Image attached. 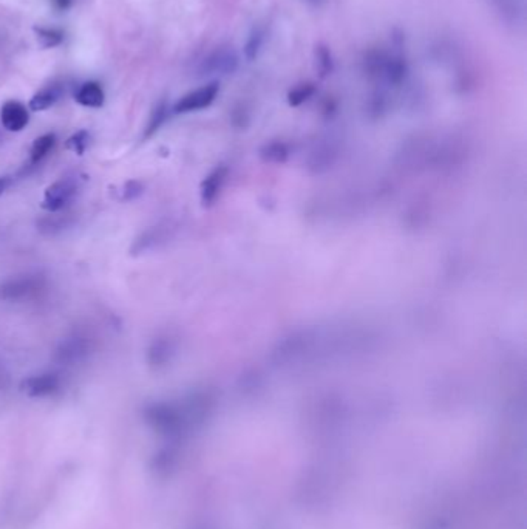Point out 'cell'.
<instances>
[{
    "mask_svg": "<svg viewBox=\"0 0 527 529\" xmlns=\"http://www.w3.org/2000/svg\"><path fill=\"white\" fill-rule=\"evenodd\" d=\"M45 287V280L39 274H24L6 279L0 283V299L6 302H19L33 297Z\"/></svg>",
    "mask_w": 527,
    "mask_h": 529,
    "instance_id": "1",
    "label": "cell"
},
{
    "mask_svg": "<svg viewBox=\"0 0 527 529\" xmlns=\"http://www.w3.org/2000/svg\"><path fill=\"white\" fill-rule=\"evenodd\" d=\"M78 189L79 183L76 180V176H64V178L55 181L45 189L42 209L50 214L60 212L73 200Z\"/></svg>",
    "mask_w": 527,
    "mask_h": 529,
    "instance_id": "2",
    "label": "cell"
},
{
    "mask_svg": "<svg viewBox=\"0 0 527 529\" xmlns=\"http://www.w3.org/2000/svg\"><path fill=\"white\" fill-rule=\"evenodd\" d=\"M240 67V58L232 47H220L200 64V74H232Z\"/></svg>",
    "mask_w": 527,
    "mask_h": 529,
    "instance_id": "3",
    "label": "cell"
},
{
    "mask_svg": "<svg viewBox=\"0 0 527 529\" xmlns=\"http://www.w3.org/2000/svg\"><path fill=\"white\" fill-rule=\"evenodd\" d=\"M218 91H220L218 82L206 84V86L182 96L180 101L173 105V112L177 115H182V113L208 109V107L215 101V98L218 96Z\"/></svg>",
    "mask_w": 527,
    "mask_h": 529,
    "instance_id": "4",
    "label": "cell"
},
{
    "mask_svg": "<svg viewBox=\"0 0 527 529\" xmlns=\"http://www.w3.org/2000/svg\"><path fill=\"white\" fill-rule=\"evenodd\" d=\"M90 351V341L82 334H72L59 344L55 351V361L62 365L81 363Z\"/></svg>",
    "mask_w": 527,
    "mask_h": 529,
    "instance_id": "5",
    "label": "cell"
},
{
    "mask_svg": "<svg viewBox=\"0 0 527 529\" xmlns=\"http://www.w3.org/2000/svg\"><path fill=\"white\" fill-rule=\"evenodd\" d=\"M0 121L8 132H20L28 126L29 115L27 107L19 101H6L0 109Z\"/></svg>",
    "mask_w": 527,
    "mask_h": 529,
    "instance_id": "6",
    "label": "cell"
},
{
    "mask_svg": "<svg viewBox=\"0 0 527 529\" xmlns=\"http://www.w3.org/2000/svg\"><path fill=\"white\" fill-rule=\"evenodd\" d=\"M60 387V378L56 373H41L36 377H29L22 384V390L29 396L42 398L58 392Z\"/></svg>",
    "mask_w": 527,
    "mask_h": 529,
    "instance_id": "7",
    "label": "cell"
},
{
    "mask_svg": "<svg viewBox=\"0 0 527 529\" xmlns=\"http://www.w3.org/2000/svg\"><path fill=\"white\" fill-rule=\"evenodd\" d=\"M493 13L506 25H518L523 20V6L519 0H487Z\"/></svg>",
    "mask_w": 527,
    "mask_h": 529,
    "instance_id": "8",
    "label": "cell"
},
{
    "mask_svg": "<svg viewBox=\"0 0 527 529\" xmlns=\"http://www.w3.org/2000/svg\"><path fill=\"white\" fill-rule=\"evenodd\" d=\"M74 101L84 107H90V109H99V107H102L105 101V95L101 84H98L95 81L82 84L78 91L74 93Z\"/></svg>",
    "mask_w": 527,
    "mask_h": 529,
    "instance_id": "9",
    "label": "cell"
},
{
    "mask_svg": "<svg viewBox=\"0 0 527 529\" xmlns=\"http://www.w3.org/2000/svg\"><path fill=\"white\" fill-rule=\"evenodd\" d=\"M62 93H64L62 87L56 86V84H53V86H48V87L39 90L32 99H29V103H28L29 110L44 112V110L50 109V107H53L59 101L60 96H62Z\"/></svg>",
    "mask_w": 527,
    "mask_h": 529,
    "instance_id": "10",
    "label": "cell"
},
{
    "mask_svg": "<svg viewBox=\"0 0 527 529\" xmlns=\"http://www.w3.org/2000/svg\"><path fill=\"white\" fill-rule=\"evenodd\" d=\"M266 28L263 25H255L251 30V33L246 39V44H244V58H246L248 63H254V60L258 58L260 53H262L265 42H266Z\"/></svg>",
    "mask_w": 527,
    "mask_h": 529,
    "instance_id": "11",
    "label": "cell"
},
{
    "mask_svg": "<svg viewBox=\"0 0 527 529\" xmlns=\"http://www.w3.org/2000/svg\"><path fill=\"white\" fill-rule=\"evenodd\" d=\"M55 144H56L55 133H45L39 138H36L32 145V150H29V161H28L29 167H34L39 163H42V159L53 150Z\"/></svg>",
    "mask_w": 527,
    "mask_h": 529,
    "instance_id": "12",
    "label": "cell"
},
{
    "mask_svg": "<svg viewBox=\"0 0 527 529\" xmlns=\"http://www.w3.org/2000/svg\"><path fill=\"white\" fill-rule=\"evenodd\" d=\"M172 356V344L164 339V337H159V339H155L150 344L149 351H147V361L152 367H163L164 364L169 363V359Z\"/></svg>",
    "mask_w": 527,
    "mask_h": 529,
    "instance_id": "13",
    "label": "cell"
},
{
    "mask_svg": "<svg viewBox=\"0 0 527 529\" xmlns=\"http://www.w3.org/2000/svg\"><path fill=\"white\" fill-rule=\"evenodd\" d=\"M314 65H316V70L319 73V76L322 79L328 78L334 70V60H333V55H331V50L328 45L325 44H317L316 45V50H314Z\"/></svg>",
    "mask_w": 527,
    "mask_h": 529,
    "instance_id": "14",
    "label": "cell"
},
{
    "mask_svg": "<svg viewBox=\"0 0 527 529\" xmlns=\"http://www.w3.org/2000/svg\"><path fill=\"white\" fill-rule=\"evenodd\" d=\"M161 240H163L161 229L152 228V229H149V231L142 233L138 237V239L133 242V247L130 251H132L133 256H140V254H142V252H146L149 249H154Z\"/></svg>",
    "mask_w": 527,
    "mask_h": 529,
    "instance_id": "15",
    "label": "cell"
},
{
    "mask_svg": "<svg viewBox=\"0 0 527 529\" xmlns=\"http://www.w3.org/2000/svg\"><path fill=\"white\" fill-rule=\"evenodd\" d=\"M33 30H34L36 37H37V42H39V45L44 50L55 48V47H58V45L64 42V33L58 28L34 27Z\"/></svg>",
    "mask_w": 527,
    "mask_h": 529,
    "instance_id": "16",
    "label": "cell"
},
{
    "mask_svg": "<svg viewBox=\"0 0 527 529\" xmlns=\"http://www.w3.org/2000/svg\"><path fill=\"white\" fill-rule=\"evenodd\" d=\"M221 181H223V172L221 171H215L204 180L201 188V198L206 204H211L215 200V197L221 188Z\"/></svg>",
    "mask_w": 527,
    "mask_h": 529,
    "instance_id": "17",
    "label": "cell"
},
{
    "mask_svg": "<svg viewBox=\"0 0 527 529\" xmlns=\"http://www.w3.org/2000/svg\"><path fill=\"white\" fill-rule=\"evenodd\" d=\"M316 91H317V87L312 82L300 84V86H297L295 89H293L291 91H289V93H288V103H289V105L297 107V105H300L303 103H307L309 98L314 96Z\"/></svg>",
    "mask_w": 527,
    "mask_h": 529,
    "instance_id": "18",
    "label": "cell"
},
{
    "mask_svg": "<svg viewBox=\"0 0 527 529\" xmlns=\"http://www.w3.org/2000/svg\"><path fill=\"white\" fill-rule=\"evenodd\" d=\"M67 226H68L67 216H56V212L50 214L48 217L37 221V228H39V231L44 234H56L59 231H62V229H65Z\"/></svg>",
    "mask_w": 527,
    "mask_h": 529,
    "instance_id": "19",
    "label": "cell"
},
{
    "mask_svg": "<svg viewBox=\"0 0 527 529\" xmlns=\"http://www.w3.org/2000/svg\"><path fill=\"white\" fill-rule=\"evenodd\" d=\"M166 118H167V104L163 101L155 107L154 112H152V117L149 119L146 132H144V138L154 136L158 132V130L161 129V126L164 124Z\"/></svg>",
    "mask_w": 527,
    "mask_h": 529,
    "instance_id": "20",
    "label": "cell"
},
{
    "mask_svg": "<svg viewBox=\"0 0 527 529\" xmlns=\"http://www.w3.org/2000/svg\"><path fill=\"white\" fill-rule=\"evenodd\" d=\"M88 141H90V135L87 130H79V132L73 133L65 141V149L78 153V155H84L88 148Z\"/></svg>",
    "mask_w": 527,
    "mask_h": 529,
    "instance_id": "21",
    "label": "cell"
},
{
    "mask_svg": "<svg viewBox=\"0 0 527 529\" xmlns=\"http://www.w3.org/2000/svg\"><path fill=\"white\" fill-rule=\"evenodd\" d=\"M142 192H144L142 183L132 180L127 183V185L124 186V190H122V200H126V202L135 200V198H138Z\"/></svg>",
    "mask_w": 527,
    "mask_h": 529,
    "instance_id": "22",
    "label": "cell"
},
{
    "mask_svg": "<svg viewBox=\"0 0 527 529\" xmlns=\"http://www.w3.org/2000/svg\"><path fill=\"white\" fill-rule=\"evenodd\" d=\"M13 185V178L8 175H4L0 176V197H2L6 190L10 189V186Z\"/></svg>",
    "mask_w": 527,
    "mask_h": 529,
    "instance_id": "23",
    "label": "cell"
},
{
    "mask_svg": "<svg viewBox=\"0 0 527 529\" xmlns=\"http://www.w3.org/2000/svg\"><path fill=\"white\" fill-rule=\"evenodd\" d=\"M73 2H74V0H53V4H55L56 8L60 10V11H65V10L70 8Z\"/></svg>",
    "mask_w": 527,
    "mask_h": 529,
    "instance_id": "24",
    "label": "cell"
},
{
    "mask_svg": "<svg viewBox=\"0 0 527 529\" xmlns=\"http://www.w3.org/2000/svg\"><path fill=\"white\" fill-rule=\"evenodd\" d=\"M307 2H309L312 5H322L325 2V0H307Z\"/></svg>",
    "mask_w": 527,
    "mask_h": 529,
    "instance_id": "25",
    "label": "cell"
}]
</instances>
